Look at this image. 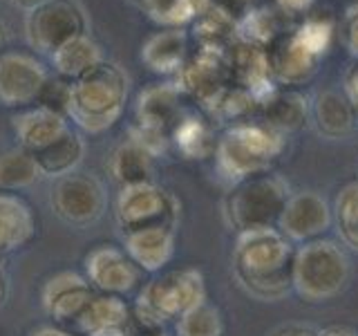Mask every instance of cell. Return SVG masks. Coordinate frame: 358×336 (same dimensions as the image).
Instances as JSON below:
<instances>
[{
	"label": "cell",
	"mask_w": 358,
	"mask_h": 336,
	"mask_svg": "<svg viewBox=\"0 0 358 336\" xmlns=\"http://www.w3.org/2000/svg\"><path fill=\"white\" fill-rule=\"evenodd\" d=\"M294 255L296 244L278 229L238 233L231 253V272L249 296L268 302L280 300L294 291Z\"/></svg>",
	"instance_id": "obj_1"
},
{
	"label": "cell",
	"mask_w": 358,
	"mask_h": 336,
	"mask_svg": "<svg viewBox=\"0 0 358 336\" xmlns=\"http://www.w3.org/2000/svg\"><path fill=\"white\" fill-rule=\"evenodd\" d=\"M130 76L121 65L103 61L92 72L72 81L70 121L87 134L110 130L126 112Z\"/></svg>",
	"instance_id": "obj_2"
},
{
	"label": "cell",
	"mask_w": 358,
	"mask_h": 336,
	"mask_svg": "<svg viewBox=\"0 0 358 336\" xmlns=\"http://www.w3.org/2000/svg\"><path fill=\"white\" fill-rule=\"evenodd\" d=\"M206 300V283L199 269L182 267L162 272L143 283L132 305L137 330L159 332L166 323H175L182 314Z\"/></svg>",
	"instance_id": "obj_3"
},
{
	"label": "cell",
	"mask_w": 358,
	"mask_h": 336,
	"mask_svg": "<svg viewBox=\"0 0 358 336\" xmlns=\"http://www.w3.org/2000/svg\"><path fill=\"white\" fill-rule=\"evenodd\" d=\"M285 134L264 126L262 121H240L220 134L215 144V168L229 184L266 173L285 150Z\"/></svg>",
	"instance_id": "obj_4"
},
{
	"label": "cell",
	"mask_w": 358,
	"mask_h": 336,
	"mask_svg": "<svg viewBox=\"0 0 358 336\" xmlns=\"http://www.w3.org/2000/svg\"><path fill=\"white\" fill-rule=\"evenodd\" d=\"M352 260L336 240L318 238L296 246L291 285L307 302H327L350 285Z\"/></svg>",
	"instance_id": "obj_5"
},
{
	"label": "cell",
	"mask_w": 358,
	"mask_h": 336,
	"mask_svg": "<svg viewBox=\"0 0 358 336\" xmlns=\"http://www.w3.org/2000/svg\"><path fill=\"white\" fill-rule=\"evenodd\" d=\"M291 195L289 184L280 175L260 173L231 184L224 197V220L238 233L275 229L280 213Z\"/></svg>",
	"instance_id": "obj_6"
},
{
	"label": "cell",
	"mask_w": 358,
	"mask_h": 336,
	"mask_svg": "<svg viewBox=\"0 0 358 336\" xmlns=\"http://www.w3.org/2000/svg\"><path fill=\"white\" fill-rule=\"evenodd\" d=\"M81 34H90V16L78 0H50L25 14V38L36 56L50 59Z\"/></svg>",
	"instance_id": "obj_7"
},
{
	"label": "cell",
	"mask_w": 358,
	"mask_h": 336,
	"mask_svg": "<svg viewBox=\"0 0 358 336\" xmlns=\"http://www.w3.org/2000/svg\"><path fill=\"white\" fill-rule=\"evenodd\" d=\"M179 213L182 204L177 195L157 182L123 186L115 200V220L121 233L159 224L177 229Z\"/></svg>",
	"instance_id": "obj_8"
},
{
	"label": "cell",
	"mask_w": 358,
	"mask_h": 336,
	"mask_svg": "<svg viewBox=\"0 0 358 336\" xmlns=\"http://www.w3.org/2000/svg\"><path fill=\"white\" fill-rule=\"evenodd\" d=\"M50 206L54 216L70 227H90L103 218L108 209L106 184L83 171L56 177L50 190Z\"/></svg>",
	"instance_id": "obj_9"
},
{
	"label": "cell",
	"mask_w": 358,
	"mask_h": 336,
	"mask_svg": "<svg viewBox=\"0 0 358 336\" xmlns=\"http://www.w3.org/2000/svg\"><path fill=\"white\" fill-rule=\"evenodd\" d=\"M83 274L96 294H112L126 298L143 285V272L134 265L123 246L99 244L85 255Z\"/></svg>",
	"instance_id": "obj_10"
},
{
	"label": "cell",
	"mask_w": 358,
	"mask_h": 336,
	"mask_svg": "<svg viewBox=\"0 0 358 336\" xmlns=\"http://www.w3.org/2000/svg\"><path fill=\"white\" fill-rule=\"evenodd\" d=\"M50 67L29 52H5L0 56V104L25 110L36 104Z\"/></svg>",
	"instance_id": "obj_11"
},
{
	"label": "cell",
	"mask_w": 358,
	"mask_h": 336,
	"mask_svg": "<svg viewBox=\"0 0 358 336\" xmlns=\"http://www.w3.org/2000/svg\"><path fill=\"white\" fill-rule=\"evenodd\" d=\"M334 227L331 204L316 190H296L291 193L287 204L280 213L278 231L289 242L305 244L311 240L324 238V233Z\"/></svg>",
	"instance_id": "obj_12"
},
{
	"label": "cell",
	"mask_w": 358,
	"mask_h": 336,
	"mask_svg": "<svg viewBox=\"0 0 358 336\" xmlns=\"http://www.w3.org/2000/svg\"><path fill=\"white\" fill-rule=\"evenodd\" d=\"M231 85L227 54L197 50L188 56L182 72L177 74V88L182 94L197 99L201 106L210 108L217 97Z\"/></svg>",
	"instance_id": "obj_13"
},
{
	"label": "cell",
	"mask_w": 358,
	"mask_h": 336,
	"mask_svg": "<svg viewBox=\"0 0 358 336\" xmlns=\"http://www.w3.org/2000/svg\"><path fill=\"white\" fill-rule=\"evenodd\" d=\"M94 294L96 291L90 285L85 274L67 269V272H59L45 280L41 289V305L56 325H74Z\"/></svg>",
	"instance_id": "obj_14"
},
{
	"label": "cell",
	"mask_w": 358,
	"mask_h": 336,
	"mask_svg": "<svg viewBox=\"0 0 358 336\" xmlns=\"http://www.w3.org/2000/svg\"><path fill=\"white\" fill-rule=\"evenodd\" d=\"M74 330L81 336H137V323L132 316V305L123 296L94 294Z\"/></svg>",
	"instance_id": "obj_15"
},
{
	"label": "cell",
	"mask_w": 358,
	"mask_h": 336,
	"mask_svg": "<svg viewBox=\"0 0 358 336\" xmlns=\"http://www.w3.org/2000/svg\"><path fill=\"white\" fill-rule=\"evenodd\" d=\"M268 70H271L273 83L280 85H302L316 74L320 59L311 54L296 36V31H285L266 48Z\"/></svg>",
	"instance_id": "obj_16"
},
{
	"label": "cell",
	"mask_w": 358,
	"mask_h": 336,
	"mask_svg": "<svg viewBox=\"0 0 358 336\" xmlns=\"http://www.w3.org/2000/svg\"><path fill=\"white\" fill-rule=\"evenodd\" d=\"M227 63L231 83L251 92L257 104L275 90L271 70H268L266 50L260 45L238 41L227 52Z\"/></svg>",
	"instance_id": "obj_17"
},
{
	"label": "cell",
	"mask_w": 358,
	"mask_h": 336,
	"mask_svg": "<svg viewBox=\"0 0 358 336\" xmlns=\"http://www.w3.org/2000/svg\"><path fill=\"white\" fill-rule=\"evenodd\" d=\"M123 235V249L134 260L143 274H162L164 267L173 260L177 246L175 227H145L126 231Z\"/></svg>",
	"instance_id": "obj_18"
},
{
	"label": "cell",
	"mask_w": 358,
	"mask_h": 336,
	"mask_svg": "<svg viewBox=\"0 0 358 336\" xmlns=\"http://www.w3.org/2000/svg\"><path fill=\"white\" fill-rule=\"evenodd\" d=\"M182 90L177 88V83H152L145 90H141V94L137 99V108H134V126L159 130L171 134L179 119L184 117L182 110Z\"/></svg>",
	"instance_id": "obj_19"
},
{
	"label": "cell",
	"mask_w": 358,
	"mask_h": 336,
	"mask_svg": "<svg viewBox=\"0 0 358 336\" xmlns=\"http://www.w3.org/2000/svg\"><path fill=\"white\" fill-rule=\"evenodd\" d=\"M11 128H14L16 141L20 148L36 155L48 148L50 144H54L56 139H61L63 134L72 128V121L67 117L56 115V112L31 106L11 117Z\"/></svg>",
	"instance_id": "obj_20"
},
{
	"label": "cell",
	"mask_w": 358,
	"mask_h": 336,
	"mask_svg": "<svg viewBox=\"0 0 358 336\" xmlns=\"http://www.w3.org/2000/svg\"><path fill=\"white\" fill-rule=\"evenodd\" d=\"M188 56V31L184 27H164L141 45V61L155 74H179Z\"/></svg>",
	"instance_id": "obj_21"
},
{
	"label": "cell",
	"mask_w": 358,
	"mask_h": 336,
	"mask_svg": "<svg viewBox=\"0 0 358 336\" xmlns=\"http://www.w3.org/2000/svg\"><path fill=\"white\" fill-rule=\"evenodd\" d=\"M309 119L324 139H343L356 128V110L341 90H322L309 101Z\"/></svg>",
	"instance_id": "obj_22"
},
{
	"label": "cell",
	"mask_w": 358,
	"mask_h": 336,
	"mask_svg": "<svg viewBox=\"0 0 358 336\" xmlns=\"http://www.w3.org/2000/svg\"><path fill=\"white\" fill-rule=\"evenodd\" d=\"M257 121L273 128L280 134H291L305 128L309 119V99L296 90H273L266 99L257 104Z\"/></svg>",
	"instance_id": "obj_23"
},
{
	"label": "cell",
	"mask_w": 358,
	"mask_h": 336,
	"mask_svg": "<svg viewBox=\"0 0 358 336\" xmlns=\"http://www.w3.org/2000/svg\"><path fill=\"white\" fill-rule=\"evenodd\" d=\"M36 235V218L25 197L0 190V255L22 249Z\"/></svg>",
	"instance_id": "obj_24"
},
{
	"label": "cell",
	"mask_w": 358,
	"mask_h": 336,
	"mask_svg": "<svg viewBox=\"0 0 358 336\" xmlns=\"http://www.w3.org/2000/svg\"><path fill=\"white\" fill-rule=\"evenodd\" d=\"M103 61V48L90 34H81V36L72 38L50 56L54 74L67 78V81H78V78L90 74Z\"/></svg>",
	"instance_id": "obj_25"
},
{
	"label": "cell",
	"mask_w": 358,
	"mask_h": 336,
	"mask_svg": "<svg viewBox=\"0 0 358 336\" xmlns=\"http://www.w3.org/2000/svg\"><path fill=\"white\" fill-rule=\"evenodd\" d=\"M155 160L157 157H152L143 146L132 139H126L112 150L108 160V171L121 188L134 184H148L155 182Z\"/></svg>",
	"instance_id": "obj_26"
},
{
	"label": "cell",
	"mask_w": 358,
	"mask_h": 336,
	"mask_svg": "<svg viewBox=\"0 0 358 336\" xmlns=\"http://www.w3.org/2000/svg\"><path fill=\"white\" fill-rule=\"evenodd\" d=\"M193 38L199 50L227 54L238 43V18L227 9L210 5L193 20Z\"/></svg>",
	"instance_id": "obj_27"
},
{
	"label": "cell",
	"mask_w": 358,
	"mask_h": 336,
	"mask_svg": "<svg viewBox=\"0 0 358 336\" xmlns=\"http://www.w3.org/2000/svg\"><path fill=\"white\" fill-rule=\"evenodd\" d=\"M38 162V168L48 177H63L67 173L78 171L83 157H85V141L78 134V130L70 128L61 139L50 144L48 148L34 155Z\"/></svg>",
	"instance_id": "obj_28"
},
{
	"label": "cell",
	"mask_w": 358,
	"mask_h": 336,
	"mask_svg": "<svg viewBox=\"0 0 358 336\" xmlns=\"http://www.w3.org/2000/svg\"><path fill=\"white\" fill-rule=\"evenodd\" d=\"M287 16L273 7H251L238 18V41L268 48L280 34H285Z\"/></svg>",
	"instance_id": "obj_29"
},
{
	"label": "cell",
	"mask_w": 358,
	"mask_h": 336,
	"mask_svg": "<svg viewBox=\"0 0 358 336\" xmlns=\"http://www.w3.org/2000/svg\"><path fill=\"white\" fill-rule=\"evenodd\" d=\"M162 27H184L213 5L210 0H128Z\"/></svg>",
	"instance_id": "obj_30"
},
{
	"label": "cell",
	"mask_w": 358,
	"mask_h": 336,
	"mask_svg": "<svg viewBox=\"0 0 358 336\" xmlns=\"http://www.w3.org/2000/svg\"><path fill=\"white\" fill-rule=\"evenodd\" d=\"M43 177L36 157L20 146L0 153V190L18 193V190L31 188Z\"/></svg>",
	"instance_id": "obj_31"
},
{
	"label": "cell",
	"mask_w": 358,
	"mask_h": 336,
	"mask_svg": "<svg viewBox=\"0 0 358 336\" xmlns=\"http://www.w3.org/2000/svg\"><path fill=\"white\" fill-rule=\"evenodd\" d=\"M171 141L186 160H204L210 153H215L217 144L210 126L197 115H184L179 119L175 130L171 132Z\"/></svg>",
	"instance_id": "obj_32"
},
{
	"label": "cell",
	"mask_w": 358,
	"mask_h": 336,
	"mask_svg": "<svg viewBox=\"0 0 358 336\" xmlns=\"http://www.w3.org/2000/svg\"><path fill=\"white\" fill-rule=\"evenodd\" d=\"M334 227L341 242L358 253V179L345 184L334 197L331 204Z\"/></svg>",
	"instance_id": "obj_33"
},
{
	"label": "cell",
	"mask_w": 358,
	"mask_h": 336,
	"mask_svg": "<svg viewBox=\"0 0 358 336\" xmlns=\"http://www.w3.org/2000/svg\"><path fill=\"white\" fill-rule=\"evenodd\" d=\"M224 316L217 305L204 300L175 321V336H222Z\"/></svg>",
	"instance_id": "obj_34"
},
{
	"label": "cell",
	"mask_w": 358,
	"mask_h": 336,
	"mask_svg": "<svg viewBox=\"0 0 358 336\" xmlns=\"http://www.w3.org/2000/svg\"><path fill=\"white\" fill-rule=\"evenodd\" d=\"M334 29H336L334 18L322 16V14H309L305 18V22L298 25L294 31H296L298 41L305 45L311 54H316L318 59H322L331 45Z\"/></svg>",
	"instance_id": "obj_35"
},
{
	"label": "cell",
	"mask_w": 358,
	"mask_h": 336,
	"mask_svg": "<svg viewBox=\"0 0 358 336\" xmlns=\"http://www.w3.org/2000/svg\"><path fill=\"white\" fill-rule=\"evenodd\" d=\"M38 108H45L56 115L70 119V108H72V81L59 76V74H50V78L45 81L41 94L36 99Z\"/></svg>",
	"instance_id": "obj_36"
},
{
	"label": "cell",
	"mask_w": 358,
	"mask_h": 336,
	"mask_svg": "<svg viewBox=\"0 0 358 336\" xmlns=\"http://www.w3.org/2000/svg\"><path fill=\"white\" fill-rule=\"evenodd\" d=\"M341 34H343L345 48L350 50V54L354 56V59H358V3L345 11Z\"/></svg>",
	"instance_id": "obj_37"
},
{
	"label": "cell",
	"mask_w": 358,
	"mask_h": 336,
	"mask_svg": "<svg viewBox=\"0 0 358 336\" xmlns=\"http://www.w3.org/2000/svg\"><path fill=\"white\" fill-rule=\"evenodd\" d=\"M318 332L320 330L307 323H285L268 332V336H318Z\"/></svg>",
	"instance_id": "obj_38"
},
{
	"label": "cell",
	"mask_w": 358,
	"mask_h": 336,
	"mask_svg": "<svg viewBox=\"0 0 358 336\" xmlns=\"http://www.w3.org/2000/svg\"><path fill=\"white\" fill-rule=\"evenodd\" d=\"M316 0H275L278 9L285 16H307Z\"/></svg>",
	"instance_id": "obj_39"
},
{
	"label": "cell",
	"mask_w": 358,
	"mask_h": 336,
	"mask_svg": "<svg viewBox=\"0 0 358 336\" xmlns=\"http://www.w3.org/2000/svg\"><path fill=\"white\" fill-rule=\"evenodd\" d=\"M343 92L347 94V99L352 101V106L356 110V121H358V59L356 63L350 67V72L345 76V90Z\"/></svg>",
	"instance_id": "obj_40"
},
{
	"label": "cell",
	"mask_w": 358,
	"mask_h": 336,
	"mask_svg": "<svg viewBox=\"0 0 358 336\" xmlns=\"http://www.w3.org/2000/svg\"><path fill=\"white\" fill-rule=\"evenodd\" d=\"M213 5H217V7H222V9H227L229 14H244L246 9H251L257 0H210Z\"/></svg>",
	"instance_id": "obj_41"
},
{
	"label": "cell",
	"mask_w": 358,
	"mask_h": 336,
	"mask_svg": "<svg viewBox=\"0 0 358 336\" xmlns=\"http://www.w3.org/2000/svg\"><path fill=\"white\" fill-rule=\"evenodd\" d=\"M29 336H76V334L63 330L61 325H41V328H36Z\"/></svg>",
	"instance_id": "obj_42"
},
{
	"label": "cell",
	"mask_w": 358,
	"mask_h": 336,
	"mask_svg": "<svg viewBox=\"0 0 358 336\" xmlns=\"http://www.w3.org/2000/svg\"><path fill=\"white\" fill-rule=\"evenodd\" d=\"M318 336H358V332L347 325H329V328L320 330Z\"/></svg>",
	"instance_id": "obj_43"
},
{
	"label": "cell",
	"mask_w": 358,
	"mask_h": 336,
	"mask_svg": "<svg viewBox=\"0 0 358 336\" xmlns=\"http://www.w3.org/2000/svg\"><path fill=\"white\" fill-rule=\"evenodd\" d=\"M9 3L14 5L16 9H20V11H25V14H29V11L38 9L41 5L50 3V0H9Z\"/></svg>",
	"instance_id": "obj_44"
},
{
	"label": "cell",
	"mask_w": 358,
	"mask_h": 336,
	"mask_svg": "<svg viewBox=\"0 0 358 336\" xmlns=\"http://www.w3.org/2000/svg\"><path fill=\"white\" fill-rule=\"evenodd\" d=\"M7 296H9V276L5 272V267L0 265V305H5Z\"/></svg>",
	"instance_id": "obj_45"
},
{
	"label": "cell",
	"mask_w": 358,
	"mask_h": 336,
	"mask_svg": "<svg viewBox=\"0 0 358 336\" xmlns=\"http://www.w3.org/2000/svg\"><path fill=\"white\" fill-rule=\"evenodd\" d=\"M5 45H7V36H5V29L0 25V56L5 54Z\"/></svg>",
	"instance_id": "obj_46"
},
{
	"label": "cell",
	"mask_w": 358,
	"mask_h": 336,
	"mask_svg": "<svg viewBox=\"0 0 358 336\" xmlns=\"http://www.w3.org/2000/svg\"><path fill=\"white\" fill-rule=\"evenodd\" d=\"M145 336H168V334H164V332L159 330V332H150V334H145Z\"/></svg>",
	"instance_id": "obj_47"
}]
</instances>
